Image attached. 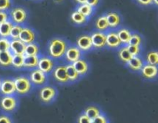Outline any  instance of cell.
<instances>
[{
	"label": "cell",
	"mask_w": 158,
	"mask_h": 123,
	"mask_svg": "<svg viewBox=\"0 0 158 123\" xmlns=\"http://www.w3.org/2000/svg\"><path fill=\"white\" fill-rule=\"evenodd\" d=\"M2 78H1V77H0V85H1V82H2Z\"/></svg>",
	"instance_id": "bcb514c9"
},
{
	"label": "cell",
	"mask_w": 158,
	"mask_h": 123,
	"mask_svg": "<svg viewBox=\"0 0 158 123\" xmlns=\"http://www.w3.org/2000/svg\"><path fill=\"white\" fill-rule=\"evenodd\" d=\"M15 69H24V55H13L12 59V66Z\"/></svg>",
	"instance_id": "f1b7e54d"
},
{
	"label": "cell",
	"mask_w": 158,
	"mask_h": 123,
	"mask_svg": "<svg viewBox=\"0 0 158 123\" xmlns=\"http://www.w3.org/2000/svg\"><path fill=\"white\" fill-rule=\"evenodd\" d=\"M144 64V60L142 58V57L139 55V56H133L132 58L128 62V63L126 65L127 66V68L131 72L140 73V70L142 69Z\"/></svg>",
	"instance_id": "2e32d148"
},
{
	"label": "cell",
	"mask_w": 158,
	"mask_h": 123,
	"mask_svg": "<svg viewBox=\"0 0 158 123\" xmlns=\"http://www.w3.org/2000/svg\"><path fill=\"white\" fill-rule=\"evenodd\" d=\"M117 35H118L119 38H120V41L121 42L122 45L123 46H127L128 43H129L130 38L131 37V32L127 29H119L117 32Z\"/></svg>",
	"instance_id": "cb8c5ba5"
},
{
	"label": "cell",
	"mask_w": 158,
	"mask_h": 123,
	"mask_svg": "<svg viewBox=\"0 0 158 123\" xmlns=\"http://www.w3.org/2000/svg\"><path fill=\"white\" fill-rule=\"evenodd\" d=\"M83 113L86 115L87 117H89L91 120H94V118H97L98 115H100L102 113V111L98 106L97 105H88L83 110Z\"/></svg>",
	"instance_id": "603a6c76"
},
{
	"label": "cell",
	"mask_w": 158,
	"mask_h": 123,
	"mask_svg": "<svg viewBox=\"0 0 158 123\" xmlns=\"http://www.w3.org/2000/svg\"><path fill=\"white\" fill-rule=\"evenodd\" d=\"M106 46L109 47L110 49H118L121 46V42L120 41L117 32L114 31H110L106 33Z\"/></svg>",
	"instance_id": "5bb4252c"
},
{
	"label": "cell",
	"mask_w": 158,
	"mask_h": 123,
	"mask_svg": "<svg viewBox=\"0 0 158 123\" xmlns=\"http://www.w3.org/2000/svg\"><path fill=\"white\" fill-rule=\"evenodd\" d=\"M13 25L14 24L10 21V20L0 24V37H1V38H9L11 29H12Z\"/></svg>",
	"instance_id": "484cf974"
},
{
	"label": "cell",
	"mask_w": 158,
	"mask_h": 123,
	"mask_svg": "<svg viewBox=\"0 0 158 123\" xmlns=\"http://www.w3.org/2000/svg\"><path fill=\"white\" fill-rule=\"evenodd\" d=\"M19 105V100L16 95H6L0 99V109L4 113L11 114L17 110Z\"/></svg>",
	"instance_id": "277c9868"
},
{
	"label": "cell",
	"mask_w": 158,
	"mask_h": 123,
	"mask_svg": "<svg viewBox=\"0 0 158 123\" xmlns=\"http://www.w3.org/2000/svg\"><path fill=\"white\" fill-rule=\"evenodd\" d=\"M0 123H13L12 118L8 114H0Z\"/></svg>",
	"instance_id": "ab89813d"
},
{
	"label": "cell",
	"mask_w": 158,
	"mask_h": 123,
	"mask_svg": "<svg viewBox=\"0 0 158 123\" xmlns=\"http://www.w3.org/2000/svg\"><path fill=\"white\" fill-rule=\"evenodd\" d=\"M96 28L99 32H103L106 31L109 29V25H108L107 19H106V15H101L99 17L96 21Z\"/></svg>",
	"instance_id": "83f0119b"
},
{
	"label": "cell",
	"mask_w": 158,
	"mask_h": 123,
	"mask_svg": "<svg viewBox=\"0 0 158 123\" xmlns=\"http://www.w3.org/2000/svg\"><path fill=\"white\" fill-rule=\"evenodd\" d=\"M77 46L82 52L90 51L93 49L90 35H87V34L80 35L77 39Z\"/></svg>",
	"instance_id": "4fadbf2b"
},
{
	"label": "cell",
	"mask_w": 158,
	"mask_h": 123,
	"mask_svg": "<svg viewBox=\"0 0 158 123\" xmlns=\"http://www.w3.org/2000/svg\"><path fill=\"white\" fill-rule=\"evenodd\" d=\"M56 62L55 60L52 59L48 55H42L39 58V62L37 69L41 70L46 75L52 73V70L56 67Z\"/></svg>",
	"instance_id": "ba28073f"
},
{
	"label": "cell",
	"mask_w": 158,
	"mask_h": 123,
	"mask_svg": "<svg viewBox=\"0 0 158 123\" xmlns=\"http://www.w3.org/2000/svg\"><path fill=\"white\" fill-rule=\"evenodd\" d=\"M137 2L143 6H149L153 5V0H137Z\"/></svg>",
	"instance_id": "b9f144b4"
},
{
	"label": "cell",
	"mask_w": 158,
	"mask_h": 123,
	"mask_svg": "<svg viewBox=\"0 0 158 123\" xmlns=\"http://www.w3.org/2000/svg\"><path fill=\"white\" fill-rule=\"evenodd\" d=\"M9 48H10V39L9 38L0 37V52L9 51Z\"/></svg>",
	"instance_id": "e575fe53"
},
{
	"label": "cell",
	"mask_w": 158,
	"mask_h": 123,
	"mask_svg": "<svg viewBox=\"0 0 158 123\" xmlns=\"http://www.w3.org/2000/svg\"><path fill=\"white\" fill-rule=\"evenodd\" d=\"M52 76L54 81L60 85L69 84L66 70V65H56L52 72Z\"/></svg>",
	"instance_id": "8992f818"
},
{
	"label": "cell",
	"mask_w": 158,
	"mask_h": 123,
	"mask_svg": "<svg viewBox=\"0 0 158 123\" xmlns=\"http://www.w3.org/2000/svg\"><path fill=\"white\" fill-rule=\"evenodd\" d=\"M12 6V0H0V11L9 10Z\"/></svg>",
	"instance_id": "8d00e7d4"
},
{
	"label": "cell",
	"mask_w": 158,
	"mask_h": 123,
	"mask_svg": "<svg viewBox=\"0 0 158 123\" xmlns=\"http://www.w3.org/2000/svg\"><path fill=\"white\" fill-rule=\"evenodd\" d=\"M22 29H23V26H22L21 25L14 24L13 26H12V29H11L10 35H9V39L10 40L19 39Z\"/></svg>",
	"instance_id": "d6a6232c"
},
{
	"label": "cell",
	"mask_w": 158,
	"mask_h": 123,
	"mask_svg": "<svg viewBox=\"0 0 158 123\" xmlns=\"http://www.w3.org/2000/svg\"><path fill=\"white\" fill-rule=\"evenodd\" d=\"M77 11H78L80 13L84 15L85 17L88 18V17L92 15L93 12H94V8L92 6H89L88 4H86V3H85V4L79 5L77 8Z\"/></svg>",
	"instance_id": "4dcf8cb0"
},
{
	"label": "cell",
	"mask_w": 158,
	"mask_h": 123,
	"mask_svg": "<svg viewBox=\"0 0 158 123\" xmlns=\"http://www.w3.org/2000/svg\"><path fill=\"white\" fill-rule=\"evenodd\" d=\"M68 47L66 40L61 38H53L49 42L47 46L48 56L54 60L61 59L64 57Z\"/></svg>",
	"instance_id": "6da1fadb"
},
{
	"label": "cell",
	"mask_w": 158,
	"mask_h": 123,
	"mask_svg": "<svg viewBox=\"0 0 158 123\" xmlns=\"http://www.w3.org/2000/svg\"><path fill=\"white\" fill-rule=\"evenodd\" d=\"M66 74H67L68 79H69V84L70 83H74L78 81L81 77L79 75L78 72H77L76 69L74 68L73 64H66Z\"/></svg>",
	"instance_id": "44dd1931"
},
{
	"label": "cell",
	"mask_w": 158,
	"mask_h": 123,
	"mask_svg": "<svg viewBox=\"0 0 158 123\" xmlns=\"http://www.w3.org/2000/svg\"><path fill=\"white\" fill-rule=\"evenodd\" d=\"M132 55L128 51L127 46H123L120 48L118 51V58L123 64H127L128 62L132 58Z\"/></svg>",
	"instance_id": "d4e9b609"
},
{
	"label": "cell",
	"mask_w": 158,
	"mask_h": 123,
	"mask_svg": "<svg viewBox=\"0 0 158 123\" xmlns=\"http://www.w3.org/2000/svg\"><path fill=\"white\" fill-rule=\"evenodd\" d=\"M153 4L158 7V0H153Z\"/></svg>",
	"instance_id": "f6af8a7d"
},
{
	"label": "cell",
	"mask_w": 158,
	"mask_h": 123,
	"mask_svg": "<svg viewBox=\"0 0 158 123\" xmlns=\"http://www.w3.org/2000/svg\"><path fill=\"white\" fill-rule=\"evenodd\" d=\"M106 19H107L108 25H109V28L111 29H116L118 27L119 25L120 24L121 22V18H120V15L116 12H110L106 15Z\"/></svg>",
	"instance_id": "d6986e66"
},
{
	"label": "cell",
	"mask_w": 158,
	"mask_h": 123,
	"mask_svg": "<svg viewBox=\"0 0 158 123\" xmlns=\"http://www.w3.org/2000/svg\"><path fill=\"white\" fill-rule=\"evenodd\" d=\"M38 97L40 101L43 104H52L58 97V90L55 86L50 85H45L40 89Z\"/></svg>",
	"instance_id": "7a4b0ae2"
},
{
	"label": "cell",
	"mask_w": 158,
	"mask_h": 123,
	"mask_svg": "<svg viewBox=\"0 0 158 123\" xmlns=\"http://www.w3.org/2000/svg\"><path fill=\"white\" fill-rule=\"evenodd\" d=\"M26 45L19 39L10 40L9 51L12 55H24Z\"/></svg>",
	"instance_id": "e0dca14e"
},
{
	"label": "cell",
	"mask_w": 158,
	"mask_h": 123,
	"mask_svg": "<svg viewBox=\"0 0 158 123\" xmlns=\"http://www.w3.org/2000/svg\"><path fill=\"white\" fill-rule=\"evenodd\" d=\"M145 63L158 67V50L150 51L147 53L144 60Z\"/></svg>",
	"instance_id": "4316f807"
},
{
	"label": "cell",
	"mask_w": 158,
	"mask_h": 123,
	"mask_svg": "<svg viewBox=\"0 0 158 123\" xmlns=\"http://www.w3.org/2000/svg\"><path fill=\"white\" fill-rule=\"evenodd\" d=\"M31 83L33 85V87H40L47 85L49 81V77L48 75L42 72L39 69H34L30 70L29 75H28Z\"/></svg>",
	"instance_id": "5b68a950"
},
{
	"label": "cell",
	"mask_w": 158,
	"mask_h": 123,
	"mask_svg": "<svg viewBox=\"0 0 158 123\" xmlns=\"http://www.w3.org/2000/svg\"><path fill=\"white\" fill-rule=\"evenodd\" d=\"M99 2H100V0H86V4L94 8L97 6V5L99 4Z\"/></svg>",
	"instance_id": "7bdbcfd3"
},
{
	"label": "cell",
	"mask_w": 158,
	"mask_h": 123,
	"mask_svg": "<svg viewBox=\"0 0 158 123\" xmlns=\"http://www.w3.org/2000/svg\"><path fill=\"white\" fill-rule=\"evenodd\" d=\"M12 54L10 51L0 52V67L9 68L12 66Z\"/></svg>",
	"instance_id": "7402d4cb"
},
{
	"label": "cell",
	"mask_w": 158,
	"mask_h": 123,
	"mask_svg": "<svg viewBox=\"0 0 158 123\" xmlns=\"http://www.w3.org/2000/svg\"><path fill=\"white\" fill-rule=\"evenodd\" d=\"M142 44V37L140 35L137 33H132L131 37L130 38V41L128 45H132V46H141Z\"/></svg>",
	"instance_id": "836d02e7"
},
{
	"label": "cell",
	"mask_w": 158,
	"mask_h": 123,
	"mask_svg": "<svg viewBox=\"0 0 158 123\" xmlns=\"http://www.w3.org/2000/svg\"><path fill=\"white\" fill-rule=\"evenodd\" d=\"M127 49L130 53L132 56H139L141 52V47L137 46H132V45H127Z\"/></svg>",
	"instance_id": "d590c367"
},
{
	"label": "cell",
	"mask_w": 158,
	"mask_h": 123,
	"mask_svg": "<svg viewBox=\"0 0 158 123\" xmlns=\"http://www.w3.org/2000/svg\"><path fill=\"white\" fill-rule=\"evenodd\" d=\"M76 2L78 3L79 5H81V4H85L86 3V0H75Z\"/></svg>",
	"instance_id": "ee69618b"
},
{
	"label": "cell",
	"mask_w": 158,
	"mask_h": 123,
	"mask_svg": "<svg viewBox=\"0 0 158 123\" xmlns=\"http://www.w3.org/2000/svg\"><path fill=\"white\" fill-rule=\"evenodd\" d=\"M92 121V120L89 117L86 116L83 112L79 115L78 118L77 119V123H91Z\"/></svg>",
	"instance_id": "f35d334b"
},
{
	"label": "cell",
	"mask_w": 158,
	"mask_h": 123,
	"mask_svg": "<svg viewBox=\"0 0 158 123\" xmlns=\"http://www.w3.org/2000/svg\"><path fill=\"white\" fill-rule=\"evenodd\" d=\"M40 48L36 43H30L26 46L24 55H39Z\"/></svg>",
	"instance_id": "1f68e13d"
},
{
	"label": "cell",
	"mask_w": 158,
	"mask_h": 123,
	"mask_svg": "<svg viewBox=\"0 0 158 123\" xmlns=\"http://www.w3.org/2000/svg\"><path fill=\"white\" fill-rule=\"evenodd\" d=\"M63 58L67 64H73L75 62L82 58V52L77 46H68Z\"/></svg>",
	"instance_id": "30bf717a"
},
{
	"label": "cell",
	"mask_w": 158,
	"mask_h": 123,
	"mask_svg": "<svg viewBox=\"0 0 158 123\" xmlns=\"http://www.w3.org/2000/svg\"><path fill=\"white\" fill-rule=\"evenodd\" d=\"M19 39L26 45L34 42L35 39V32L29 27H23Z\"/></svg>",
	"instance_id": "9a60e30c"
},
{
	"label": "cell",
	"mask_w": 158,
	"mask_h": 123,
	"mask_svg": "<svg viewBox=\"0 0 158 123\" xmlns=\"http://www.w3.org/2000/svg\"><path fill=\"white\" fill-rule=\"evenodd\" d=\"M140 74L142 78L147 81H155L158 78V67L145 63Z\"/></svg>",
	"instance_id": "9c48e42d"
},
{
	"label": "cell",
	"mask_w": 158,
	"mask_h": 123,
	"mask_svg": "<svg viewBox=\"0 0 158 123\" xmlns=\"http://www.w3.org/2000/svg\"><path fill=\"white\" fill-rule=\"evenodd\" d=\"M93 121L94 123H110L109 118H107V116L103 112H102L100 115H98L97 118H94Z\"/></svg>",
	"instance_id": "74e56055"
},
{
	"label": "cell",
	"mask_w": 158,
	"mask_h": 123,
	"mask_svg": "<svg viewBox=\"0 0 158 123\" xmlns=\"http://www.w3.org/2000/svg\"><path fill=\"white\" fill-rule=\"evenodd\" d=\"M9 15V20L15 25H21L24 23L28 16L27 12L23 7L12 8Z\"/></svg>",
	"instance_id": "52a82bcc"
},
{
	"label": "cell",
	"mask_w": 158,
	"mask_h": 123,
	"mask_svg": "<svg viewBox=\"0 0 158 123\" xmlns=\"http://www.w3.org/2000/svg\"><path fill=\"white\" fill-rule=\"evenodd\" d=\"M70 18L73 22L76 25H83L87 21V18L77 10L73 12V13L71 14Z\"/></svg>",
	"instance_id": "f546056e"
},
{
	"label": "cell",
	"mask_w": 158,
	"mask_h": 123,
	"mask_svg": "<svg viewBox=\"0 0 158 123\" xmlns=\"http://www.w3.org/2000/svg\"><path fill=\"white\" fill-rule=\"evenodd\" d=\"M91 41H92L93 48L94 49H103L106 46V33L103 32H93L90 35Z\"/></svg>",
	"instance_id": "7c38bea8"
},
{
	"label": "cell",
	"mask_w": 158,
	"mask_h": 123,
	"mask_svg": "<svg viewBox=\"0 0 158 123\" xmlns=\"http://www.w3.org/2000/svg\"></svg>",
	"instance_id": "c3c4849f"
},
{
	"label": "cell",
	"mask_w": 158,
	"mask_h": 123,
	"mask_svg": "<svg viewBox=\"0 0 158 123\" xmlns=\"http://www.w3.org/2000/svg\"><path fill=\"white\" fill-rule=\"evenodd\" d=\"M91 123H94V121H92V122H91Z\"/></svg>",
	"instance_id": "7dc6e473"
},
{
	"label": "cell",
	"mask_w": 158,
	"mask_h": 123,
	"mask_svg": "<svg viewBox=\"0 0 158 123\" xmlns=\"http://www.w3.org/2000/svg\"><path fill=\"white\" fill-rule=\"evenodd\" d=\"M73 65L77 72L79 73V75H80V77L87 75L89 71V69H90L88 62L86 60L83 59V58H80L78 61L75 62Z\"/></svg>",
	"instance_id": "ac0fdd59"
},
{
	"label": "cell",
	"mask_w": 158,
	"mask_h": 123,
	"mask_svg": "<svg viewBox=\"0 0 158 123\" xmlns=\"http://www.w3.org/2000/svg\"><path fill=\"white\" fill-rule=\"evenodd\" d=\"M40 55H24V69H36L38 66Z\"/></svg>",
	"instance_id": "ffe728a7"
},
{
	"label": "cell",
	"mask_w": 158,
	"mask_h": 123,
	"mask_svg": "<svg viewBox=\"0 0 158 123\" xmlns=\"http://www.w3.org/2000/svg\"><path fill=\"white\" fill-rule=\"evenodd\" d=\"M16 95L25 96L31 93L33 89V85L31 83L28 75H22L14 78Z\"/></svg>",
	"instance_id": "3957f363"
},
{
	"label": "cell",
	"mask_w": 158,
	"mask_h": 123,
	"mask_svg": "<svg viewBox=\"0 0 158 123\" xmlns=\"http://www.w3.org/2000/svg\"><path fill=\"white\" fill-rule=\"evenodd\" d=\"M0 94L2 96L16 95L15 94V86L14 78H5L2 79L1 85H0Z\"/></svg>",
	"instance_id": "8fae6325"
},
{
	"label": "cell",
	"mask_w": 158,
	"mask_h": 123,
	"mask_svg": "<svg viewBox=\"0 0 158 123\" xmlns=\"http://www.w3.org/2000/svg\"><path fill=\"white\" fill-rule=\"evenodd\" d=\"M9 20V15L6 11H0V24Z\"/></svg>",
	"instance_id": "60d3db41"
}]
</instances>
